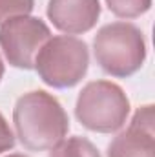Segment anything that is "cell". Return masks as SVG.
<instances>
[{
    "instance_id": "1",
    "label": "cell",
    "mask_w": 155,
    "mask_h": 157,
    "mask_svg": "<svg viewBox=\"0 0 155 157\" xmlns=\"http://www.w3.org/2000/svg\"><path fill=\"white\" fill-rule=\"evenodd\" d=\"M13 122L24 148L33 152L51 150L70 130V119L62 104L42 90L24 93L17 101Z\"/></svg>"
},
{
    "instance_id": "2",
    "label": "cell",
    "mask_w": 155,
    "mask_h": 157,
    "mask_svg": "<svg viewBox=\"0 0 155 157\" xmlns=\"http://www.w3.org/2000/svg\"><path fill=\"white\" fill-rule=\"evenodd\" d=\"M97 64L112 77L126 78L141 70L146 59L142 31L130 22H112L102 26L93 39Z\"/></svg>"
},
{
    "instance_id": "3",
    "label": "cell",
    "mask_w": 155,
    "mask_h": 157,
    "mask_svg": "<svg viewBox=\"0 0 155 157\" xmlns=\"http://www.w3.org/2000/svg\"><path fill=\"white\" fill-rule=\"evenodd\" d=\"M75 115L78 122L91 132L112 133L126 124L130 101L119 84L110 80H93L78 93Z\"/></svg>"
},
{
    "instance_id": "4",
    "label": "cell",
    "mask_w": 155,
    "mask_h": 157,
    "mask_svg": "<svg viewBox=\"0 0 155 157\" xmlns=\"http://www.w3.org/2000/svg\"><path fill=\"white\" fill-rule=\"evenodd\" d=\"M88 66V44L68 35L49 39L35 59L39 77L53 88H73L84 78Z\"/></svg>"
},
{
    "instance_id": "5",
    "label": "cell",
    "mask_w": 155,
    "mask_h": 157,
    "mask_svg": "<svg viewBox=\"0 0 155 157\" xmlns=\"http://www.w3.org/2000/svg\"><path fill=\"white\" fill-rule=\"evenodd\" d=\"M51 39L49 28L37 17H15L0 28V48L7 62L20 70H33L40 48Z\"/></svg>"
},
{
    "instance_id": "6",
    "label": "cell",
    "mask_w": 155,
    "mask_h": 157,
    "mask_svg": "<svg viewBox=\"0 0 155 157\" xmlns=\"http://www.w3.org/2000/svg\"><path fill=\"white\" fill-rule=\"evenodd\" d=\"M153 106L135 112L130 126L120 132L108 146V157H155Z\"/></svg>"
},
{
    "instance_id": "7",
    "label": "cell",
    "mask_w": 155,
    "mask_h": 157,
    "mask_svg": "<svg viewBox=\"0 0 155 157\" xmlns=\"http://www.w3.org/2000/svg\"><path fill=\"white\" fill-rule=\"evenodd\" d=\"M100 17L99 0H49L47 18L68 35H80L95 28Z\"/></svg>"
},
{
    "instance_id": "8",
    "label": "cell",
    "mask_w": 155,
    "mask_h": 157,
    "mask_svg": "<svg viewBox=\"0 0 155 157\" xmlns=\"http://www.w3.org/2000/svg\"><path fill=\"white\" fill-rule=\"evenodd\" d=\"M47 157H100V154L91 141L75 135L57 143Z\"/></svg>"
},
{
    "instance_id": "9",
    "label": "cell",
    "mask_w": 155,
    "mask_h": 157,
    "mask_svg": "<svg viewBox=\"0 0 155 157\" xmlns=\"http://www.w3.org/2000/svg\"><path fill=\"white\" fill-rule=\"evenodd\" d=\"M106 4L119 18H135L150 9L152 0H106Z\"/></svg>"
},
{
    "instance_id": "10",
    "label": "cell",
    "mask_w": 155,
    "mask_h": 157,
    "mask_svg": "<svg viewBox=\"0 0 155 157\" xmlns=\"http://www.w3.org/2000/svg\"><path fill=\"white\" fill-rule=\"evenodd\" d=\"M35 7V0H0V24L9 18L29 15Z\"/></svg>"
},
{
    "instance_id": "11",
    "label": "cell",
    "mask_w": 155,
    "mask_h": 157,
    "mask_svg": "<svg viewBox=\"0 0 155 157\" xmlns=\"http://www.w3.org/2000/svg\"><path fill=\"white\" fill-rule=\"evenodd\" d=\"M15 146V135L13 130L9 128V122L6 121V117L0 113V154L7 152Z\"/></svg>"
},
{
    "instance_id": "12",
    "label": "cell",
    "mask_w": 155,
    "mask_h": 157,
    "mask_svg": "<svg viewBox=\"0 0 155 157\" xmlns=\"http://www.w3.org/2000/svg\"><path fill=\"white\" fill-rule=\"evenodd\" d=\"M4 77V62H2V59H0V80Z\"/></svg>"
},
{
    "instance_id": "13",
    "label": "cell",
    "mask_w": 155,
    "mask_h": 157,
    "mask_svg": "<svg viewBox=\"0 0 155 157\" xmlns=\"http://www.w3.org/2000/svg\"><path fill=\"white\" fill-rule=\"evenodd\" d=\"M6 157H28V155H24V154H11V155H6Z\"/></svg>"
}]
</instances>
